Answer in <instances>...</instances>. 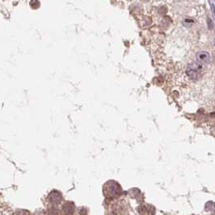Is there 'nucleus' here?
I'll use <instances>...</instances> for the list:
<instances>
[{
	"mask_svg": "<svg viewBox=\"0 0 215 215\" xmlns=\"http://www.w3.org/2000/svg\"><path fill=\"white\" fill-rule=\"evenodd\" d=\"M197 60L199 61L200 64H208L210 62V56L207 52L202 51L197 54Z\"/></svg>",
	"mask_w": 215,
	"mask_h": 215,
	"instance_id": "2",
	"label": "nucleus"
},
{
	"mask_svg": "<svg viewBox=\"0 0 215 215\" xmlns=\"http://www.w3.org/2000/svg\"><path fill=\"white\" fill-rule=\"evenodd\" d=\"M203 70L204 69L202 64L192 63L188 66L186 73L191 79L198 80L200 78H202V76L203 75Z\"/></svg>",
	"mask_w": 215,
	"mask_h": 215,
	"instance_id": "1",
	"label": "nucleus"
}]
</instances>
